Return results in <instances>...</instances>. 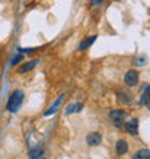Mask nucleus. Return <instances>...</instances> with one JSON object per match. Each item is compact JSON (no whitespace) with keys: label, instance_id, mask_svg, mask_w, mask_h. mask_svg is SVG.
I'll list each match as a JSON object with an SVG mask.
<instances>
[{"label":"nucleus","instance_id":"12","mask_svg":"<svg viewBox=\"0 0 150 159\" xmlns=\"http://www.w3.org/2000/svg\"><path fill=\"white\" fill-rule=\"evenodd\" d=\"M95 38H97V36H91V38H90V39H85V41H84L82 43L79 45V49H84V48H87V46H90V45H91V43H94V41H95Z\"/></svg>","mask_w":150,"mask_h":159},{"label":"nucleus","instance_id":"5","mask_svg":"<svg viewBox=\"0 0 150 159\" xmlns=\"http://www.w3.org/2000/svg\"><path fill=\"white\" fill-rule=\"evenodd\" d=\"M87 143L90 146H97L101 143V134L98 133H90L87 136Z\"/></svg>","mask_w":150,"mask_h":159},{"label":"nucleus","instance_id":"2","mask_svg":"<svg viewBox=\"0 0 150 159\" xmlns=\"http://www.w3.org/2000/svg\"><path fill=\"white\" fill-rule=\"evenodd\" d=\"M110 120L113 121V125L116 126L117 129H121L126 123V111L113 110V111H110Z\"/></svg>","mask_w":150,"mask_h":159},{"label":"nucleus","instance_id":"6","mask_svg":"<svg viewBox=\"0 0 150 159\" xmlns=\"http://www.w3.org/2000/svg\"><path fill=\"white\" fill-rule=\"evenodd\" d=\"M127 151H129V146H127V142L126 140H118V142L116 143V152L118 153V155H124V153H127Z\"/></svg>","mask_w":150,"mask_h":159},{"label":"nucleus","instance_id":"11","mask_svg":"<svg viewBox=\"0 0 150 159\" xmlns=\"http://www.w3.org/2000/svg\"><path fill=\"white\" fill-rule=\"evenodd\" d=\"M29 156H30V158H41V156H42V149H41V148H36V149H30Z\"/></svg>","mask_w":150,"mask_h":159},{"label":"nucleus","instance_id":"3","mask_svg":"<svg viewBox=\"0 0 150 159\" xmlns=\"http://www.w3.org/2000/svg\"><path fill=\"white\" fill-rule=\"evenodd\" d=\"M124 83L129 85V87H136L139 83V72L134 71V70H130V71L126 72L124 75Z\"/></svg>","mask_w":150,"mask_h":159},{"label":"nucleus","instance_id":"15","mask_svg":"<svg viewBox=\"0 0 150 159\" xmlns=\"http://www.w3.org/2000/svg\"><path fill=\"white\" fill-rule=\"evenodd\" d=\"M91 2H92V4H98V3H101L103 0H91Z\"/></svg>","mask_w":150,"mask_h":159},{"label":"nucleus","instance_id":"7","mask_svg":"<svg viewBox=\"0 0 150 159\" xmlns=\"http://www.w3.org/2000/svg\"><path fill=\"white\" fill-rule=\"evenodd\" d=\"M36 65H38V59H35V61H32V62L25 64V65H22V67L19 68V74H25V72L30 71L32 68H35Z\"/></svg>","mask_w":150,"mask_h":159},{"label":"nucleus","instance_id":"13","mask_svg":"<svg viewBox=\"0 0 150 159\" xmlns=\"http://www.w3.org/2000/svg\"><path fill=\"white\" fill-rule=\"evenodd\" d=\"M120 100H123L126 104H130V103H131V97H130V94H127V93H121Z\"/></svg>","mask_w":150,"mask_h":159},{"label":"nucleus","instance_id":"4","mask_svg":"<svg viewBox=\"0 0 150 159\" xmlns=\"http://www.w3.org/2000/svg\"><path fill=\"white\" fill-rule=\"evenodd\" d=\"M124 127H126V130H127L130 134L136 136V134L139 133V121H137V119L133 117L129 123H124Z\"/></svg>","mask_w":150,"mask_h":159},{"label":"nucleus","instance_id":"10","mask_svg":"<svg viewBox=\"0 0 150 159\" xmlns=\"http://www.w3.org/2000/svg\"><path fill=\"white\" fill-rule=\"evenodd\" d=\"M140 104H142V106H143V104H144V106H149V85H146V91L143 93Z\"/></svg>","mask_w":150,"mask_h":159},{"label":"nucleus","instance_id":"14","mask_svg":"<svg viewBox=\"0 0 150 159\" xmlns=\"http://www.w3.org/2000/svg\"><path fill=\"white\" fill-rule=\"evenodd\" d=\"M22 58H23V57H22V55H19V57H15V58L12 59V62H10V64H12V65H16V64L19 62V61H20Z\"/></svg>","mask_w":150,"mask_h":159},{"label":"nucleus","instance_id":"1","mask_svg":"<svg viewBox=\"0 0 150 159\" xmlns=\"http://www.w3.org/2000/svg\"><path fill=\"white\" fill-rule=\"evenodd\" d=\"M23 93L22 91H13V94L10 96V98H9L7 101V110L10 111V113H16L17 110H19V107H20L22 101H23Z\"/></svg>","mask_w":150,"mask_h":159},{"label":"nucleus","instance_id":"8","mask_svg":"<svg viewBox=\"0 0 150 159\" xmlns=\"http://www.w3.org/2000/svg\"><path fill=\"white\" fill-rule=\"evenodd\" d=\"M133 158L134 159H149L150 152H149V149H142V151H139L137 153H134Z\"/></svg>","mask_w":150,"mask_h":159},{"label":"nucleus","instance_id":"9","mask_svg":"<svg viewBox=\"0 0 150 159\" xmlns=\"http://www.w3.org/2000/svg\"><path fill=\"white\" fill-rule=\"evenodd\" d=\"M84 106L82 104H71L69 107L67 109V114H71V113H75V111H81Z\"/></svg>","mask_w":150,"mask_h":159}]
</instances>
